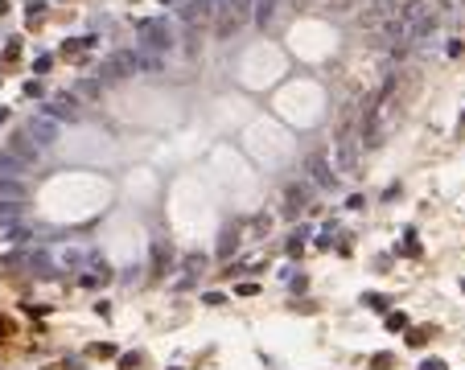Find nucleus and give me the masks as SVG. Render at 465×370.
<instances>
[{
	"label": "nucleus",
	"instance_id": "obj_1",
	"mask_svg": "<svg viewBox=\"0 0 465 370\" xmlns=\"http://www.w3.org/2000/svg\"><path fill=\"white\" fill-rule=\"evenodd\" d=\"M140 45H144V49H169V45H173L169 25H165V21H144V25H140Z\"/></svg>",
	"mask_w": 465,
	"mask_h": 370
},
{
	"label": "nucleus",
	"instance_id": "obj_2",
	"mask_svg": "<svg viewBox=\"0 0 465 370\" xmlns=\"http://www.w3.org/2000/svg\"><path fill=\"white\" fill-rule=\"evenodd\" d=\"M338 157H342V169L354 173V161H359V140H354V132H346V136L338 140Z\"/></svg>",
	"mask_w": 465,
	"mask_h": 370
},
{
	"label": "nucleus",
	"instance_id": "obj_3",
	"mask_svg": "<svg viewBox=\"0 0 465 370\" xmlns=\"http://www.w3.org/2000/svg\"><path fill=\"white\" fill-rule=\"evenodd\" d=\"M45 115H58V119H78V103H74V99H66V95H58V99H54V107H49Z\"/></svg>",
	"mask_w": 465,
	"mask_h": 370
},
{
	"label": "nucleus",
	"instance_id": "obj_4",
	"mask_svg": "<svg viewBox=\"0 0 465 370\" xmlns=\"http://www.w3.org/2000/svg\"><path fill=\"white\" fill-rule=\"evenodd\" d=\"M8 157H16L21 165H29L37 152H33V144H29V136H12V144H8Z\"/></svg>",
	"mask_w": 465,
	"mask_h": 370
},
{
	"label": "nucleus",
	"instance_id": "obj_5",
	"mask_svg": "<svg viewBox=\"0 0 465 370\" xmlns=\"http://www.w3.org/2000/svg\"><path fill=\"white\" fill-rule=\"evenodd\" d=\"M33 136H37L41 144H54V136H58V124H54L49 115H41V119H33Z\"/></svg>",
	"mask_w": 465,
	"mask_h": 370
},
{
	"label": "nucleus",
	"instance_id": "obj_6",
	"mask_svg": "<svg viewBox=\"0 0 465 370\" xmlns=\"http://www.w3.org/2000/svg\"><path fill=\"white\" fill-rule=\"evenodd\" d=\"M256 21L268 29V25L276 21V0H256Z\"/></svg>",
	"mask_w": 465,
	"mask_h": 370
},
{
	"label": "nucleus",
	"instance_id": "obj_7",
	"mask_svg": "<svg viewBox=\"0 0 465 370\" xmlns=\"http://www.w3.org/2000/svg\"><path fill=\"white\" fill-rule=\"evenodd\" d=\"M309 169H313V181H317V185H330V181H334V173H330V165H326L321 157H313Z\"/></svg>",
	"mask_w": 465,
	"mask_h": 370
},
{
	"label": "nucleus",
	"instance_id": "obj_8",
	"mask_svg": "<svg viewBox=\"0 0 465 370\" xmlns=\"http://www.w3.org/2000/svg\"><path fill=\"white\" fill-rule=\"evenodd\" d=\"M82 259H87V251H62V264H66V268H78Z\"/></svg>",
	"mask_w": 465,
	"mask_h": 370
},
{
	"label": "nucleus",
	"instance_id": "obj_9",
	"mask_svg": "<svg viewBox=\"0 0 465 370\" xmlns=\"http://www.w3.org/2000/svg\"><path fill=\"white\" fill-rule=\"evenodd\" d=\"M424 370H445L441 362H424Z\"/></svg>",
	"mask_w": 465,
	"mask_h": 370
}]
</instances>
